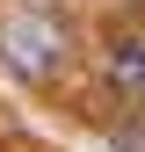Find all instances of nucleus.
I'll list each match as a JSON object with an SVG mask.
<instances>
[{
    "mask_svg": "<svg viewBox=\"0 0 145 152\" xmlns=\"http://www.w3.org/2000/svg\"><path fill=\"white\" fill-rule=\"evenodd\" d=\"M109 87H116V102H145V36L109 44Z\"/></svg>",
    "mask_w": 145,
    "mask_h": 152,
    "instance_id": "f03ea898",
    "label": "nucleus"
},
{
    "mask_svg": "<svg viewBox=\"0 0 145 152\" xmlns=\"http://www.w3.org/2000/svg\"><path fill=\"white\" fill-rule=\"evenodd\" d=\"M65 58H72V29L58 22V7L22 0V7L0 15V65H7L15 80L44 87V80H58V72H65Z\"/></svg>",
    "mask_w": 145,
    "mask_h": 152,
    "instance_id": "f257e3e1",
    "label": "nucleus"
},
{
    "mask_svg": "<svg viewBox=\"0 0 145 152\" xmlns=\"http://www.w3.org/2000/svg\"><path fill=\"white\" fill-rule=\"evenodd\" d=\"M116 152H145V116H138V102H131V116L116 123Z\"/></svg>",
    "mask_w": 145,
    "mask_h": 152,
    "instance_id": "7ed1b4c3",
    "label": "nucleus"
}]
</instances>
